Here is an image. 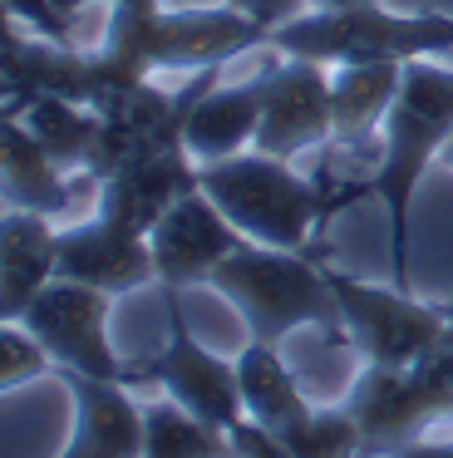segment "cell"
<instances>
[{"instance_id": "cell-21", "label": "cell", "mask_w": 453, "mask_h": 458, "mask_svg": "<svg viewBox=\"0 0 453 458\" xmlns=\"http://www.w3.org/2000/svg\"><path fill=\"white\" fill-rule=\"evenodd\" d=\"M291 458H364V438L350 409H311L305 424H295L291 434H281Z\"/></svg>"}, {"instance_id": "cell-19", "label": "cell", "mask_w": 453, "mask_h": 458, "mask_svg": "<svg viewBox=\"0 0 453 458\" xmlns=\"http://www.w3.org/2000/svg\"><path fill=\"white\" fill-rule=\"evenodd\" d=\"M15 119L30 123V133L45 143L49 158L64 173H74V178L89 173V158H94V143H98V109H89L79 99L45 94V99H30Z\"/></svg>"}, {"instance_id": "cell-5", "label": "cell", "mask_w": 453, "mask_h": 458, "mask_svg": "<svg viewBox=\"0 0 453 458\" xmlns=\"http://www.w3.org/2000/svg\"><path fill=\"white\" fill-rule=\"evenodd\" d=\"M345 409L364 438V458H394L433 424L453 419V345L423 355L419 365H360Z\"/></svg>"}, {"instance_id": "cell-24", "label": "cell", "mask_w": 453, "mask_h": 458, "mask_svg": "<svg viewBox=\"0 0 453 458\" xmlns=\"http://www.w3.org/2000/svg\"><path fill=\"white\" fill-rule=\"evenodd\" d=\"M232 454L236 458H291L281 438L266 434L261 424H252V419H242V424L232 428Z\"/></svg>"}, {"instance_id": "cell-3", "label": "cell", "mask_w": 453, "mask_h": 458, "mask_svg": "<svg viewBox=\"0 0 453 458\" xmlns=\"http://www.w3.org/2000/svg\"><path fill=\"white\" fill-rule=\"evenodd\" d=\"M207 286L222 301H232L242 326L261 345H281L291 330L305 326L321 330L330 345H350L340 296L330 291L321 251H281L261 247V242H242Z\"/></svg>"}, {"instance_id": "cell-20", "label": "cell", "mask_w": 453, "mask_h": 458, "mask_svg": "<svg viewBox=\"0 0 453 458\" xmlns=\"http://www.w3.org/2000/svg\"><path fill=\"white\" fill-rule=\"evenodd\" d=\"M143 458H236L226 428L202 424L177 399L143 404Z\"/></svg>"}, {"instance_id": "cell-10", "label": "cell", "mask_w": 453, "mask_h": 458, "mask_svg": "<svg viewBox=\"0 0 453 458\" xmlns=\"http://www.w3.org/2000/svg\"><path fill=\"white\" fill-rule=\"evenodd\" d=\"M246 237L232 227V217H226L202 188H192L187 198H177L173 208L158 217L153 232H148L153 267H158V286L163 291L207 286V281L217 276V267H222Z\"/></svg>"}, {"instance_id": "cell-22", "label": "cell", "mask_w": 453, "mask_h": 458, "mask_svg": "<svg viewBox=\"0 0 453 458\" xmlns=\"http://www.w3.org/2000/svg\"><path fill=\"white\" fill-rule=\"evenodd\" d=\"M45 369H55V355L39 345V335L25 330L20 320H5L0 326V389L15 394V389L35 385Z\"/></svg>"}, {"instance_id": "cell-29", "label": "cell", "mask_w": 453, "mask_h": 458, "mask_svg": "<svg viewBox=\"0 0 453 458\" xmlns=\"http://www.w3.org/2000/svg\"><path fill=\"white\" fill-rule=\"evenodd\" d=\"M439 163H443V168H449V173H453V139H449V143H443V153H439Z\"/></svg>"}, {"instance_id": "cell-18", "label": "cell", "mask_w": 453, "mask_h": 458, "mask_svg": "<svg viewBox=\"0 0 453 458\" xmlns=\"http://www.w3.org/2000/svg\"><path fill=\"white\" fill-rule=\"evenodd\" d=\"M236 379H242V404H246V419L252 424H261L266 434H291L295 424H305L311 419V399L301 394V379H295V369L281 360V345H261V340H252V345H242V355H236Z\"/></svg>"}, {"instance_id": "cell-16", "label": "cell", "mask_w": 453, "mask_h": 458, "mask_svg": "<svg viewBox=\"0 0 453 458\" xmlns=\"http://www.w3.org/2000/svg\"><path fill=\"white\" fill-rule=\"evenodd\" d=\"M59 227L55 217L5 208L0 217V320H20L25 306L55 281Z\"/></svg>"}, {"instance_id": "cell-9", "label": "cell", "mask_w": 453, "mask_h": 458, "mask_svg": "<svg viewBox=\"0 0 453 458\" xmlns=\"http://www.w3.org/2000/svg\"><path fill=\"white\" fill-rule=\"evenodd\" d=\"M330 143V64L266 50L261 64V123L252 148L295 158Z\"/></svg>"}, {"instance_id": "cell-17", "label": "cell", "mask_w": 453, "mask_h": 458, "mask_svg": "<svg viewBox=\"0 0 453 458\" xmlns=\"http://www.w3.org/2000/svg\"><path fill=\"white\" fill-rule=\"evenodd\" d=\"M256 123H261V70L242 84H222L217 80L202 99L187 114V153L197 163H222L236 158L256 143Z\"/></svg>"}, {"instance_id": "cell-2", "label": "cell", "mask_w": 453, "mask_h": 458, "mask_svg": "<svg viewBox=\"0 0 453 458\" xmlns=\"http://www.w3.org/2000/svg\"><path fill=\"white\" fill-rule=\"evenodd\" d=\"M453 139V70L439 60H409L389 119L380 133V158L370 168V198L389 217V276L409 291V208L423 173Z\"/></svg>"}, {"instance_id": "cell-15", "label": "cell", "mask_w": 453, "mask_h": 458, "mask_svg": "<svg viewBox=\"0 0 453 458\" xmlns=\"http://www.w3.org/2000/svg\"><path fill=\"white\" fill-rule=\"evenodd\" d=\"M0 198L5 208L64 217L74 208V173H64L25 119L0 114Z\"/></svg>"}, {"instance_id": "cell-11", "label": "cell", "mask_w": 453, "mask_h": 458, "mask_svg": "<svg viewBox=\"0 0 453 458\" xmlns=\"http://www.w3.org/2000/svg\"><path fill=\"white\" fill-rule=\"evenodd\" d=\"M55 276L64 281H84L98 286L108 296H128L138 286H153L158 267H153V247L148 237L118 227L114 217L94 212V217L74 222V227H59V267Z\"/></svg>"}, {"instance_id": "cell-7", "label": "cell", "mask_w": 453, "mask_h": 458, "mask_svg": "<svg viewBox=\"0 0 453 458\" xmlns=\"http://www.w3.org/2000/svg\"><path fill=\"white\" fill-rule=\"evenodd\" d=\"M163 296H167V345L158 350V355L128 360V385L153 379V385H163L167 399H177L187 414H197L202 424L232 434L246 419L236 360L212 355V350L192 335L187 310H183V291H163Z\"/></svg>"}, {"instance_id": "cell-13", "label": "cell", "mask_w": 453, "mask_h": 458, "mask_svg": "<svg viewBox=\"0 0 453 458\" xmlns=\"http://www.w3.org/2000/svg\"><path fill=\"white\" fill-rule=\"evenodd\" d=\"M74 399V428L59 458H143V404L128 385L94 379L79 369H55Z\"/></svg>"}, {"instance_id": "cell-1", "label": "cell", "mask_w": 453, "mask_h": 458, "mask_svg": "<svg viewBox=\"0 0 453 458\" xmlns=\"http://www.w3.org/2000/svg\"><path fill=\"white\" fill-rule=\"evenodd\" d=\"M202 192L232 217L246 242L281 251H321L330 217L370 198V182H315L291 168V158L246 148L222 163H197Z\"/></svg>"}, {"instance_id": "cell-30", "label": "cell", "mask_w": 453, "mask_h": 458, "mask_svg": "<svg viewBox=\"0 0 453 458\" xmlns=\"http://www.w3.org/2000/svg\"><path fill=\"white\" fill-rule=\"evenodd\" d=\"M449 345H453V306H449Z\"/></svg>"}, {"instance_id": "cell-14", "label": "cell", "mask_w": 453, "mask_h": 458, "mask_svg": "<svg viewBox=\"0 0 453 458\" xmlns=\"http://www.w3.org/2000/svg\"><path fill=\"white\" fill-rule=\"evenodd\" d=\"M404 64L394 60H355L330 64V148L364 163L374 139L384 133L394 99H399Z\"/></svg>"}, {"instance_id": "cell-6", "label": "cell", "mask_w": 453, "mask_h": 458, "mask_svg": "<svg viewBox=\"0 0 453 458\" xmlns=\"http://www.w3.org/2000/svg\"><path fill=\"white\" fill-rule=\"evenodd\" d=\"M330 291L340 296L350 345L360 365H419L449 335V306H429L404 286H370L340 267H325Z\"/></svg>"}, {"instance_id": "cell-12", "label": "cell", "mask_w": 453, "mask_h": 458, "mask_svg": "<svg viewBox=\"0 0 453 458\" xmlns=\"http://www.w3.org/2000/svg\"><path fill=\"white\" fill-rule=\"evenodd\" d=\"M192 188H202V168H197V158L187 148L148 153V158L124 163L118 173H108V178L98 182L94 212L114 217L118 227L138 232V237H148V232L158 227V217H163L177 198H187Z\"/></svg>"}, {"instance_id": "cell-25", "label": "cell", "mask_w": 453, "mask_h": 458, "mask_svg": "<svg viewBox=\"0 0 453 458\" xmlns=\"http://www.w3.org/2000/svg\"><path fill=\"white\" fill-rule=\"evenodd\" d=\"M226 5H236L242 15H252L256 25H266V30H276L281 21H291V15L311 11V0H226ZM271 40V35H266Z\"/></svg>"}, {"instance_id": "cell-26", "label": "cell", "mask_w": 453, "mask_h": 458, "mask_svg": "<svg viewBox=\"0 0 453 458\" xmlns=\"http://www.w3.org/2000/svg\"><path fill=\"white\" fill-rule=\"evenodd\" d=\"M394 458H453V434H449V438L423 434V438H414V444H404Z\"/></svg>"}, {"instance_id": "cell-23", "label": "cell", "mask_w": 453, "mask_h": 458, "mask_svg": "<svg viewBox=\"0 0 453 458\" xmlns=\"http://www.w3.org/2000/svg\"><path fill=\"white\" fill-rule=\"evenodd\" d=\"M0 11H5V21L25 25V30L45 35V40L79 45V40H74V21H69L64 11H59L55 0H0Z\"/></svg>"}, {"instance_id": "cell-4", "label": "cell", "mask_w": 453, "mask_h": 458, "mask_svg": "<svg viewBox=\"0 0 453 458\" xmlns=\"http://www.w3.org/2000/svg\"><path fill=\"white\" fill-rule=\"evenodd\" d=\"M276 55H301L321 64H355V60H443L453 55V15L443 11H384L380 0L345 5V11H301L281 21L266 40Z\"/></svg>"}, {"instance_id": "cell-28", "label": "cell", "mask_w": 453, "mask_h": 458, "mask_svg": "<svg viewBox=\"0 0 453 458\" xmlns=\"http://www.w3.org/2000/svg\"><path fill=\"white\" fill-rule=\"evenodd\" d=\"M315 11H345V5H364V0H311Z\"/></svg>"}, {"instance_id": "cell-27", "label": "cell", "mask_w": 453, "mask_h": 458, "mask_svg": "<svg viewBox=\"0 0 453 458\" xmlns=\"http://www.w3.org/2000/svg\"><path fill=\"white\" fill-rule=\"evenodd\" d=\"M55 5L69 15V21H74V15H79V11H89V5H114V0H55Z\"/></svg>"}, {"instance_id": "cell-8", "label": "cell", "mask_w": 453, "mask_h": 458, "mask_svg": "<svg viewBox=\"0 0 453 458\" xmlns=\"http://www.w3.org/2000/svg\"><path fill=\"white\" fill-rule=\"evenodd\" d=\"M108 310H114L108 291L55 276L25 306L20 326L39 335V345L55 355V369H79V375L128 385V360H118V350L108 345Z\"/></svg>"}]
</instances>
